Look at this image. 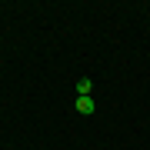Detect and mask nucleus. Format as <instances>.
Masks as SVG:
<instances>
[{
  "mask_svg": "<svg viewBox=\"0 0 150 150\" xmlns=\"http://www.w3.org/2000/svg\"><path fill=\"white\" fill-rule=\"evenodd\" d=\"M77 110H80V113H93V110H97L93 97H77Z\"/></svg>",
  "mask_w": 150,
  "mask_h": 150,
  "instance_id": "obj_1",
  "label": "nucleus"
},
{
  "mask_svg": "<svg viewBox=\"0 0 150 150\" xmlns=\"http://www.w3.org/2000/svg\"><path fill=\"white\" fill-rule=\"evenodd\" d=\"M90 90H93V83H90V80L83 77V80L77 83V93H80V97H90Z\"/></svg>",
  "mask_w": 150,
  "mask_h": 150,
  "instance_id": "obj_2",
  "label": "nucleus"
}]
</instances>
